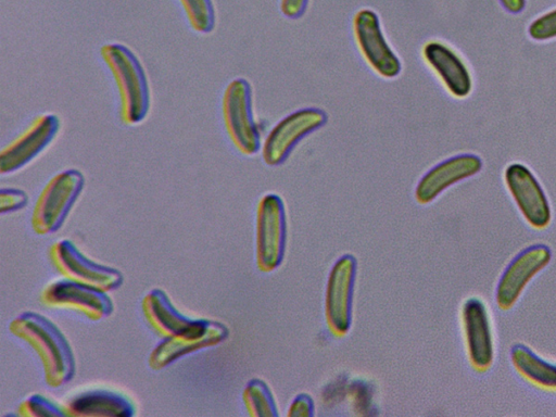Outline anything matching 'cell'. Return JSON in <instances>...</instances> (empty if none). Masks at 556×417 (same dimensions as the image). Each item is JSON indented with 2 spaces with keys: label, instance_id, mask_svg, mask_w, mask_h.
<instances>
[{
  "label": "cell",
  "instance_id": "cell-28",
  "mask_svg": "<svg viewBox=\"0 0 556 417\" xmlns=\"http://www.w3.org/2000/svg\"><path fill=\"white\" fill-rule=\"evenodd\" d=\"M501 5L509 13H520L526 7V0H498Z\"/></svg>",
  "mask_w": 556,
  "mask_h": 417
},
{
  "label": "cell",
  "instance_id": "cell-7",
  "mask_svg": "<svg viewBox=\"0 0 556 417\" xmlns=\"http://www.w3.org/2000/svg\"><path fill=\"white\" fill-rule=\"evenodd\" d=\"M51 263L65 278L110 292L123 283V274L86 256L73 241L61 239L50 248Z\"/></svg>",
  "mask_w": 556,
  "mask_h": 417
},
{
  "label": "cell",
  "instance_id": "cell-26",
  "mask_svg": "<svg viewBox=\"0 0 556 417\" xmlns=\"http://www.w3.org/2000/svg\"><path fill=\"white\" fill-rule=\"evenodd\" d=\"M289 417H312L314 416V402L306 393L298 394L291 402L288 409Z\"/></svg>",
  "mask_w": 556,
  "mask_h": 417
},
{
  "label": "cell",
  "instance_id": "cell-19",
  "mask_svg": "<svg viewBox=\"0 0 556 417\" xmlns=\"http://www.w3.org/2000/svg\"><path fill=\"white\" fill-rule=\"evenodd\" d=\"M141 307L149 325L164 338L186 333L201 321V318H191L178 311L160 288L151 289L143 296Z\"/></svg>",
  "mask_w": 556,
  "mask_h": 417
},
{
  "label": "cell",
  "instance_id": "cell-4",
  "mask_svg": "<svg viewBox=\"0 0 556 417\" xmlns=\"http://www.w3.org/2000/svg\"><path fill=\"white\" fill-rule=\"evenodd\" d=\"M222 115L233 147L244 155L261 149V135L253 115L252 89L244 78L232 79L225 88Z\"/></svg>",
  "mask_w": 556,
  "mask_h": 417
},
{
  "label": "cell",
  "instance_id": "cell-13",
  "mask_svg": "<svg viewBox=\"0 0 556 417\" xmlns=\"http://www.w3.org/2000/svg\"><path fill=\"white\" fill-rule=\"evenodd\" d=\"M505 185L527 224L538 230L552 219L548 199L533 173L521 163L509 164L504 172Z\"/></svg>",
  "mask_w": 556,
  "mask_h": 417
},
{
  "label": "cell",
  "instance_id": "cell-12",
  "mask_svg": "<svg viewBox=\"0 0 556 417\" xmlns=\"http://www.w3.org/2000/svg\"><path fill=\"white\" fill-rule=\"evenodd\" d=\"M552 251L536 243L520 251L503 270L495 289L500 309L508 311L519 300L528 283L551 262Z\"/></svg>",
  "mask_w": 556,
  "mask_h": 417
},
{
  "label": "cell",
  "instance_id": "cell-2",
  "mask_svg": "<svg viewBox=\"0 0 556 417\" xmlns=\"http://www.w3.org/2000/svg\"><path fill=\"white\" fill-rule=\"evenodd\" d=\"M100 54L116 84L123 124H140L147 117L151 103L149 80L142 63L130 48L119 42L102 46Z\"/></svg>",
  "mask_w": 556,
  "mask_h": 417
},
{
  "label": "cell",
  "instance_id": "cell-22",
  "mask_svg": "<svg viewBox=\"0 0 556 417\" xmlns=\"http://www.w3.org/2000/svg\"><path fill=\"white\" fill-rule=\"evenodd\" d=\"M190 27L199 34H210L216 23L213 0H178Z\"/></svg>",
  "mask_w": 556,
  "mask_h": 417
},
{
  "label": "cell",
  "instance_id": "cell-17",
  "mask_svg": "<svg viewBox=\"0 0 556 417\" xmlns=\"http://www.w3.org/2000/svg\"><path fill=\"white\" fill-rule=\"evenodd\" d=\"M482 161L478 155L463 153L451 156L431 167L417 182L415 199L419 204H428L443 191L478 174Z\"/></svg>",
  "mask_w": 556,
  "mask_h": 417
},
{
  "label": "cell",
  "instance_id": "cell-23",
  "mask_svg": "<svg viewBox=\"0 0 556 417\" xmlns=\"http://www.w3.org/2000/svg\"><path fill=\"white\" fill-rule=\"evenodd\" d=\"M18 415L24 417L66 416L63 406H60L45 395L35 393L27 396L18 405Z\"/></svg>",
  "mask_w": 556,
  "mask_h": 417
},
{
  "label": "cell",
  "instance_id": "cell-21",
  "mask_svg": "<svg viewBox=\"0 0 556 417\" xmlns=\"http://www.w3.org/2000/svg\"><path fill=\"white\" fill-rule=\"evenodd\" d=\"M242 400L247 412L253 417H278L275 396L265 381L254 378L244 387Z\"/></svg>",
  "mask_w": 556,
  "mask_h": 417
},
{
  "label": "cell",
  "instance_id": "cell-6",
  "mask_svg": "<svg viewBox=\"0 0 556 417\" xmlns=\"http://www.w3.org/2000/svg\"><path fill=\"white\" fill-rule=\"evenodd\" d=\"M357 262L352 254L340 256L331 266L325 290V319L336 337L345 336L352 325L353 293Z\"/></svg>",
  "mask_w": 556,
  "mask_h": 417
},
{
  "label": "cell",
  "instance_id": "cell-24",
  "mask_svg": "<svg viewBox=\"0 0 556 417\" xmlns=\"http://www.w3.org/2000/svg\"><path fill=\"white\" fill-rule=\"evenodd\" d=\"M528 34L538 41L556 38V8L532 21L529 25Z\"/></svg>",
  "mask_w": 556,
  "mask_h": 417
},
{
  "label": "cell",
  "instance_id": "cell-8",
  "mask_svg": "<svg viewBox=\"0 0 556 417\" xmlns=\"http://www.w3.org/2000/svg\"><path fill=\"white\" fill-rule=\"evenodd\" d=\"M352 29L356 47L367 65L382 78H395L402 64L382 33L377 13L370 9L358 10L353 16Z\"/></svg>",
  "mask_w": 556,
  "mask_h": 417
},
{
  "label": "cell",
  "instance_id": "cell-3",
  "mask_svg": "<svg viewBox=\"0 0 556 417\" xmlns=\"http://www.w3.org/2000/svg\"><path fill=\"white\" fill-rule=\"evenodd\" d=\"M85 177L79 169L55 174L42 188L31 213V228L40 236L58 231L79 199Z\"/></svg>",
  "mask_w": 556,
  "mask_h": 417
},
{
  "label": "cell",
  "instance_id": "cell-14",
  "mask_svg": "<svg viewBox=\"0 0 556 417\" xmlns=\"http://www.w3.org/2000/svg\"><path fill=\"white\" fill-rule=\"evenodd\" d=\"M228 336L229 330L223 323L201 318L190 331L159 343L150 353L148 364L154 370L163 369L189 353L218 345Z\"/></svg>",
  "mask_w": 556,
  "mask_h": 417
},
{
  "label": "cell",
  "instance_id": "cell-5",
  "mask_svg": "<svg viewBox=\"0 0 556 417\" xmlns=\"http://www.w3.org/2000/svg\"><path fill=\"white\" fill-rule=\"evenodd\" d=\"M287 240V218L282 199L275 193L261 198L256 207L255 256L260 270L269 273L282 262Z\"/></svg>",
  "mask_w": 556,
  "mask_h": 417
},
{
  "label": "cell",
  "instance_id": "cell-11",
  "mask_svg": "<svg viewBox=\"0 0 556 417\" xmlns=\"http://www.w3.org/2000/svg\"><path fill=\"white\" fill-rule=\"evenodd\" d=\"M40 300L46 306L73 309L96 321L109 317L114 311L106 291L65 277L48 283Z\"/></svg>",
  "mask_w": 556,
  "mask_h": 417
},
{
  "label": "cell",
  "instance_id": "cell-10",
  "mask_svg": "<svg viewBox=\"0 0 556 417\" xmlns=\"http://www.w3.org/2000/svg\"><path fill=\"white\" fill-rule=\"evenodd\" d=\"M61 126L53 113L36 116L0 151V174H13L39 156L55 139Z\"/></svg>",
  "mask_w": 556,
  "mask_h": 417
},
{
  "label": "cell",
  "instance_id": "cell-9",
  "mask_svg": "<svg viewBox=\"0 0 556 417\" xmlns=\"http://www.w3.org/2000/svg\"><path fill=\"white\" fill-rule=\"evenodd\" d=\"M326 113L318 108H303L280 119L268 132L262 147L268 166L283 163L294 147L307 135L325 125Z\"/></svg>",
  "mask_w": 556,
  "mask_h": 417
},
{
  "label": "cell",
  "instance_id": "cell-25",
  "mask_svg": "<svg viewBox=\"0 0 556 417\" xmlns=\"http://www.w3.org/2000/svg\"><path fill=\"white\" fill-rule=\"evenodd\" d=\"M28 195L21 189L2 188L0 191V213H12L27 205Z\"/></svg>",
  "mask_w": 556,
  "mask_h": 417
},
{
  "label": "cell",
  "instance_id": "cell-18",
  "mask_svg": "<svg viewBox=\"0 0 556 417\" xmlns=\"http://www.w3.org/2000/svg\"><path fill=\"white\" fill-rule=\"evenodd\" d=\"M422 58L455 98H466L472 89L471 75L458 54L441 41H428L422 48Z\"/></svg>",
  "mask_w": 556,
  "mask_h": 417
},
{
  "label": "cell",
  "instance_id": "cell-1",
  "mask_svg": "<svg viewBox=\"0 0 556 417\" xmlns=\"http://www.w3.org/2000/svg\"><path fill=\"white\" fill-rule=\"evenodd\" d=\"M9 329L37 353L49 387L60 388L73 379L76 372L74 352L51 319L38 312L27 311L13 318Z\"/></svg>",
  "mask_w": 556,
  "mask_h": 417
},
{
  "label": "cell",
  "instance_id": "cell-16",
  "mask_svg": "<svg viewBox=\"0 0 556 417\" xmlns=\"http://www.w3.org/2000/svg\"><path fill=\"white\" fill-rule=\"evenodd\" d=\"M63 408L74 417H131L136 406L125 393L104 387H89L68 395Z\"/></svg>",
  "mask_w": 556,
  "mask_h": 417
},
{
  "label": "cell",
  "instance_id": "cell-27",
  "mask_svg": "<svg viewBox=\"0 0 556 417\" xmlns=\"http://www.w3.org/2000/svg\"><path fill=\"white\" fill-rule=\"evenodd\" d=\"M308 0H280V12L288 18H298L303 15Z\"/></svg>",
  "mask_w": 556,
  "mask_h": 417
},
{
  "label": "cell",
  "instance_id": "cell-20",
  "mask_svg": "<svg viewBox=\"0 0 556 417\" xmlns=\"http://www.w3.org/2000/svg\"><path fill=\"white\" fill-rule=\"evenodd\" d=\"M510 362L516 372L528 383L543 391L556 392V364L542 359L521 343L511 346Z\"/></svg>",
  "mask_w": 556,
  "mask_h": 417
},
{
  "label": "cell",
  "instance_id": "cell-15",
  "mask_svg": "<svg viewBox=\"0 0 556 417\" xmlns=\"http://www.w3.org/2000/svg\"><path fill=\"white\" fill-rule=\"evenodd\" d=\"M462 326L471 368L477 372L488 371L494 361V343L488 309L480 299L469 298L464 302Z\"/></svg>",
  "mask_w": 556,
  "mask_h": 417
}]
</instances>
